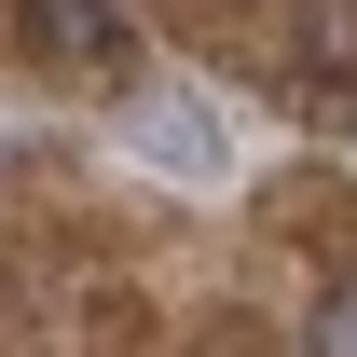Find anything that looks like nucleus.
Listing matches in <instances>:
<instances>
[{
    "instance_id": "nucleus-1",
    "label": "nucleus",
    "mask_w": 357,
    "mask_h": 357,
    "mask_svg": "<svg viewBox=\"0 0 357 357\" xmlns=\"http://www.w3.org/2000/svg\"><path fill=\"white\" fill-rule=\"evenodd\" d=\"M14 28H28V55L69 69V83H124V69H137V14H124V0H28Z\"/></svg>"
},
{
    "instance_id": "nucleus-3",
    "label": "nucleus",
    "mask_w": 357,
    "mask_h": 357,
    "mask_svg": "<svg viewBox=\"0 0 357 357\" xmlns=\"http://www.w3.org/2000/svg\"><path fill=\"white\" fill-rule=\"evenodd\" d=\"M316 357H357V289H344L330 316H316Z\"/></svg>"
},
{
    "instance_id": "nucleus-2",
    "label": "nucleus",
    "mask_w": 357,
    "mask_h": 357,
    "mask_svg": "<svg viewBox=\"0 0 357 357\" xmlns=\"http://www.w3.org/2000/svg\"><path fill=\"white\" fill-rule=\"evenodd\" d=\"M137 137H151L165 165H220V124H192V110H151V124H137Z\"/></svg>"
}]
</instances>
